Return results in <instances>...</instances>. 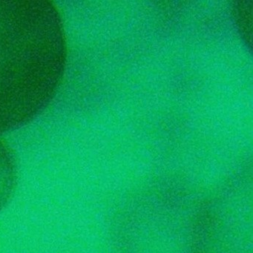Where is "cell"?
Here are the masks:
<instances>
[{
    "label": "cell",
    "mask_w": 253,
    "mask_h": 253,
    "mask_svg": "<svg viewBox=\"0 0 253 253\" xmlns=\"http://www.w3.org/2000/svg\"><path fill=\"white\" fill-rule=\"evenodd\" d=\"M66 59L63 23L52 2L0 1V132L46 107Z\"/></svg>",
    "instance_id": "6da1fadb"
},
{
    "label": "cell",
    "mask_w": 253,
    "mask_h": 253,
    "mask_svg": "<svg viewBox=\"0 0 253 253\" xmlns=\"http://www.w3.org/2000/svg\"><path fill=\"white\" fill-rule=\"evenodd\" d=\"M17 177L15 162L9 148L0 138V208L9 199Z\"/></svg>",
    "instance_id": "7a4b0ae2"
}]
</instances>
